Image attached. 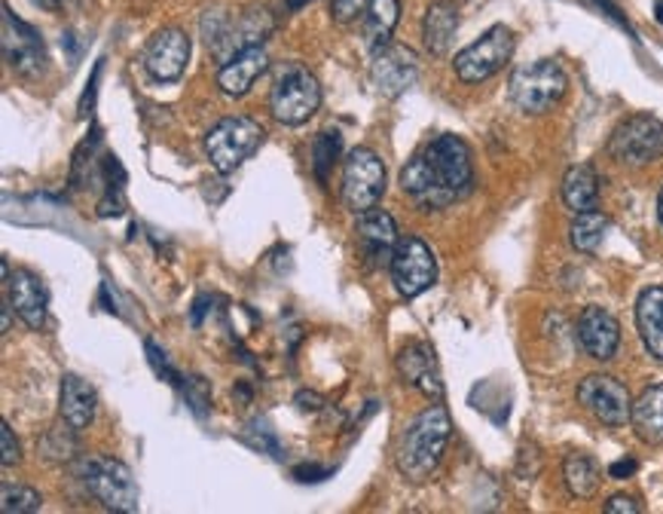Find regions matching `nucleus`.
<instances>
[{"mask_svg": "<svg viewBox=\"0 0 663 514\" xmlns=\"http://www.w3.org/2000/svg\"><path fill=\"white\" fill-rule=\"evenodd\" d=\"M475 184L471 150L456 135H437L401 169V187L425 212L453 206Z\"/></svg>", "mask_w": 663, "mask_h": 514, "instance_id": "obj_1", "label": "nucleus"}, {"mask_svg": "<svg viewBox=\"0 0 663 514\" xmlns=\"http://www.w3.org/2000/svg\"><path fill=\"white\" fill-rule=\"evenodd\" d=\"M449 435H453V420L444 404H432L416 413L398 438V454H395L398 471L413 484L428 481L447 454Z\"/></svg>", "mask_w": 663, "mask_h": 514, "instance_id": "obj_2", "label": "nucleus"}, {"mask_svg": "<svg viewBox=\"0 0 663 514\" xmlns=\"http://www.w3.org/2000/svg\"><path fill=\"white\" fill-rule=\"evenodd\" d=\"M318 107H321V87H318L316 73L297 61L282 65L273 92H270L273 117L285 126H304L306 119L316 117Z\"/></svg>", "mask_w": 663, "mask_h": 514, "instance_id": "obj_3", "label": "nucleus"}, {"mask_svg": "<svg viewBox=\"0 0 663 514\" xmlns=\"http://www.w3.org/2000/svg\"><path fill=\"white\" fill-rule=\"evenodd\" d=\"M80 481L87 484L89 496H95L107 512H138L141 493H138V484L126 462L111 459V456H89L80 466Z\"/></svg>", "mask_w": 663, "mask_h": 514, "instance_id": "obj_4", "label": "nucleus"}, {"mask_svg": "<svg viewBox=\"0 0 663 514\" xmlns=\"http://www.w3.org/2000/svg\"><path fill=\"white\" fill-rule=\"evenodd\" d=\"M273 28V15L266 10H248L239 19H227L224 13L208 10V15L203 19L205 44L215 53L217 61H230L236 53H242L248 46H260Z\"/></svg>", "mask_w": 663, "mask_h": 514, "instance_id": "obj_5", "label": "nucleus"}, {"mask_svg": "<svg viewBox=\"0 0 663 514\" xmlns=\"http://www.w3.org/2000/svg\"><path fill=\"white\" fill-rule=\"evenodd\" d=\"M263 126L251 117H227L205 135V153L217 175H232L263 145Z\"/></svg>", "mask_w": 663, "mask_h": 514, "instance_id": "obj_6", "label": "nucleus"}, {"mask_svg": "<svg viewBox=\"0 0 663 514\" xmlns=\"http://www.w3.org/2000/svg\"><path fill=\"white\" fill-rule=\"evenodd\" d=\"M565 87H569V80L560 65L541 59L519 68L511 77V102L517 104L523 114H548L560 104Z\"/></svg>", "mask_w": 663, "mask_h": 514, "instance_id": "obj_7", "label": "nucleus"}, {"mask_svg": "<svg viewBox=\"0 0 663 514\" xmlns=\"http://www.w3.org/2000/svg\"><path fill=\"white\" fill-rule=\"evenodd\" d=\"M386 193V165L370 147H355L343 165V206L355 215L376 208Z\"/></svg>", "mask_w": 663, "mask_h": 514, "instance_id": "obj_8", "label": "nucleus"}, {"mask_svg": "<svg viewBox=\"0 0 663 514\" xmlns=\"http://www.w3.org/2000/svg\"><path fill=\"white\" fill-rule=\"evenodd\" d=\"M514 46H517L514 31L507 28V25H492L480 41L461 49L456 61H453V68H456L459 80H465V83H483V80L495 77L511 61Z\"/></svg>", "mask_w": 663, "mask_h": 514, "instance_id": "obj_9", "label": "nucleus"}, {"mask_svg": "<svg viewBox=\"0 0 663 514\" xmlns=\"http://www.w3.org/2000/svg\"><path fill=\"white\" fill-rule=\"evenodd\" d=\"M608 153L620 165H649L663 153V123L651 114L624 119L608 138Z\"/></svg>", "mask_w": 663, "mask_h": 514, "instance_id": "obj_10", "label": "nucleus"}, {"mask_svg": "<svg viewBox=\"0 0 663 514\" xmlns=\"http://www.w3.org/2000/svg\"><path fill=\"white\" fill-rule=\"evenodd\" d=\"M391 282L401 297H419L437 282L434 251L419 236H401L391 254Z\"/></svg>", "mask_w": 663, "mask_h": 514, "instance_id": "obj_11", "label": "nucleus"}, {"mask_svg": "<svg viewBox=\"0 0 663 514\" xmlns=\"http://www.w3.org/2000/svg\"><path fill=\"white\" fill-rule=\"evenodd\" d=\"M0 44H3V59H7V65H10L19 77L37 80V77L46 71L44 37L31 28L28 22H22L10 7H3V34H0Z\"/></svg>", "mask_w": 663, "mask_h": 514, "instance_id": "obj_12", "label": "nucleus"}, {"mask_svg": "<svg viewBox=\"0 0 663 514\" xmlns=\"http://www.w3.org/2000/svg\"><path fill=\"white\" fill-rule=\"evenodd\" d=\"M578 401L584 404V411H591L603 426H627L633 401L627 386L608 374H591L578 382Z\"/></svg>", "mask_w": 663, "mask_h": 514, "instance_id": "obj_13", "label": "nucleus"}, {"mask_svg": "<svg viewBox=\"0 0 663 514\" xmlns=\"http://www.w3.org/2000/svg\"><path fill=\"white\" fill-rule=\"evenodd\" d=\"M419 59L410 46L386 44L374 49V61H370V83L382 99H398L401 92L416 83Z\"/></svg>", "mask_w": 663, "mask_h": 514, "instance_id": "obj_14", "label": "nucleus"}, {"mask_svg": "<svg viewBox=\"0 0 663 514\" xmlns=\"http://www.w3.org/2000/svg\"><path fill=\"white\" fill-rule=\"evenodd\" d=\"M190 37L181 28H162L145 49V68L157 83H174L187 71Z\"/></svg>", "mask_w": 663, "mask_h": 514, "instance_id": "obj_15", "label": "nucleus"}, {"mask_svg": "<svg viewBox=\"0 0 663 514\" xmlns=\"http://www.w3.org/2000/svg\"><path fill=\"white\" fill-rule=\"evenodd\" d=\"M355 239H358V249L364 254V261L370 266H389L391 254H395V245H398V227H395V218L382 208H370L358 215V224H355Z\"/></svg>", "mask_w": 663, "mask_h": 514, "instance_id": "obj_16", "label": "nucleus"}, {"mask_svg": "<svg viewBox=\"0 0 663 514\" xmlns=\"http://www.w3.org/2000/svg\"><path fill=\"white\" fill-rule=\"evenodd\" d=\"M3 294L22 322L34 331L44 328L46 312H49V294H46L41 276H34L31 270H15L10 273V279H3Z\"/></svg>", "mask_w": 663, "mask_h": 514, "instance_id": "obj_17", "label": "nucleus"}, {"mask_svg": "<svg viewBox=\"0 0 663 514\" xmlns=\"http://www.w3.org/2000/svg\"><path fill=\"white\" fill-rule=\"evenodd\" d=\"M578 343L596 362L615 358L620 346L618 319L603 307H587L581 312V319H578Z\"/></svg>", "mask_w": 663, "mask_h": 514, "instance_id": "obj_18", "label": "nucleus"}, {"mask_svg": "<svg viewBox=\"0 0 663 514\" xmlns=\"http://www.w3.org/2000/svg\"><path fill=\"white\" fill-rule=\"evenodd\" d=\"M398 374L413 389H419L422 396L434 398V401H441V396H444V382H441L434 350L428 343H422V340H413V343H407L404 350H401V355H398Z\"/></svg>", "mask_w": 663, "mask_h": 514, "instance_id": "obj_19", "label": "nucleus"}, {"mask_svg": "<svg viewBox=\"0 0 663 514\" xmlns=\"http://www.w3.org/2000/svg\"><path fill=\"white\" fill-rule=\"evenodd\" d=\"M266 68H270L266 49H263V46H248L242 53H236L230 61H224V68L217 73V87H220L224 95H230V99H242V95L251 92L254 80H258Z\"/></svg>", "mask_w": 663, "mask_h": 514, "instance_id": "obj_20", "label": "nucleus"}, {"mask_svg": "<svg viewBox=\"0 0 663 514\" xmlns=\"http://www.w3.org/2000/svg\"><path fill=\"white\" fill-rule=\"evenodd\" d=\"M95 389L87 380H80L77 374H65L61 377V392H58V413H61V423L71 426L73 432H83L89 423L95 420Z\"/></svg>", "mask_w": 663, "mask_h": 514, "instance_id": "obj_21", "label": "nucleus"}, {"mask_svg": "<svg viewBox=\"0 0 663 514\" xmlns=\"http://www.w3.org/2000/svg\"><path fill=\"white\" fill-rule=\"evenodd\" d=\"M459 31V10L453 0H434L422 19V41L432 56H447L453 37Z\"/></svg>", "mask_w": 663, "mask_h": 514, "instance_id": "obj_22", "label": "nucleus"}, {"mask_svg": "<svg viewBox=\"0 0 663 514\" xmlns=\"http://www.w3.org/2000/svg\"><path fill=\"white\" fill-rule=\"evenodd\" d=\"M636 324H639V338L645 343V350L663 362V285L639 294Z\"/></svg>", "mask_w": 663, "mask_h": 514, "instance_id": "obj_23", "label": "nucleus"}, {"mask_svg": "<svg viewBox=\"0 0 663 514\" xmlns=\"http://www.w3.org/2000/svg\"><path fill=\"white\" fill-rule=\"evenodd\" d=\"M630 423L639 438L658 447L663 444V382L649 386L642 396L633 401V413H630Z\"/></svg>", "mask_w": 663, "mask_h": 514, "instance_id": "obj_24", "label": "nucleus"}, {"mask_svg": "<svg viewBox=\"0 0 663 514\" xmlns=\"http://www.w3.org/2000/svg\"><path fill=\"white\" fill-rule=\"evenodd\" d=\"M562 203L572 208V212H591L599 203V175L596 169L581 162L572 165L565 178H562Z\"/></svg>", "mask_w": 663, "mask_h": 514, "instance_id": "obj_25", "label": "nucleus"}, {"mask_svg": "<svg viewBox=\"0 0 663 514\" xmlns=\"http://www.w3.org/2000/svg\"><path fill=\"white\" fill-rule=\"evenodd\" d=\"M398 19H401V3L398 0H374L364 13V44L370 49L391 44V34L398 28Z\"/></svg>", "mask_w": 663, "mask_h": 514, "instance_id": "obj_26", "label": "nucleus"}, {"mask_svg": "<svg viewBox=\"0 0 663 514\" xmlns=\"http://www.w3.org/2000/svg\"><path fill=\"white\" fill-rule=\"evenodd\" d=\"M599 466H596V459L587 454H572L565 456V462H562V481L569 487V493L575 496V500H591L593 493H596V487H599Z\"/></svg>", "mask_w": 663, "mask_h": 514, "instance_id": "obj_27", "label": "nucleus"}, {"mask_svg": "<svg viewBox=\"0 0 663 514\" xmlns=\"http://www.w3.org/2000/svg\"><path fill=\"white\" fill-rule=\"evenodd\" d=\"M608 233V218L603 212H578L572 227H569V239H572V249L581 254H593V251L603 245V239Z\"/></svg>", "mask_w": 663, "mask_h": 514, "instance_id": "obj_28", "label": "nucleus"}, {"mask_svg": "<svg viewBox=\"0 0 663 514\" xmlns=\"http://www.w3.org/2000/svg\"><path fill=\"white\" fill-rule=\"evenodd\" d=\"M0 509H3V514H34L44 509V496L34 487L3 481V487H0Z\"/></svg>", "mask_w": 663, "mask_h": 514, "instance_id": "obj_29", "label": "nucleus"}, {"mask_svg": "<svg viewBox=\"0 0 663 514\" xmlns=\"http://www.w3.org/2000/svg\"><path fill=\"white\" fill-rule=\"evenodd\" d=\"M340 150H343V138H340L336 129H328V133H321L316 138V145H312V169H316V178L321 184H328L331 169L340 160Z\"/></svg>", "mask_w": 663, "mask_h": 514, "instance_id": "obj_30", "label": "nucleus"}, {"mask_svg": "<svg viewBox=\"0 0 663 514\" xmlns=\"http://www.w3.org/2000/svg\"><path fill=\"white\" fill-rule=\"evenodd\" d=\"M184 396H187L190 411L196 413V416H205L208 413V404H212V392H208V382L203 377H190L184 382Z\"/></svg>", "mask_w": 663, "mask_h": 514, "instance_id": "obj_31", "label": "nucleus"}, {"mask_svg": "<svg viewBox=\"0 0 663 514\" xmlns=\"http://www.w3.org/2000/svg\"><path fill=\"white\" fill-rule=\"evenodd\" d=\"M370 3H374V0H331L333 22H340V25L355 22L358 15L367 13V7H370Z\"/></svg>", "mask_w": 663, "mask_h": 514, "instance_id": "obj_32", "label": "nucleus"}, {"mask_svg": "<svg viewBox=\"0 0 663 514\" xmlns=\"http://www.w3.org/2000/svg\"><path fill=\"white\" fill-rule=\"evenodd\" d=\"M145 346H147V358H150V365H153V370H157L159 377H162V380H169L172 386H181V377L174 374V367L169 365V358H165V353L159 350L157 343H153V340H147Z\"/></svg>", "mask_w": 663, "mask_h": 514, "instance_id": "obj_33", "label": "nucleus"}, {"mask_svg": "<svg viewBox=\"0 0 663 514\" xmlns=\"http://www.w3.org/2000/svg\"><path fill=\"white\" fill-rule=\"evenodd\" d=\"M0 441H3V469H10V466H15L22 459V447H19L13 429L7 426V423L0 426Z\"/></svg>", "mask_w": 663, "mask_h": 514, "instance_id": "obj_34", "label": "nucleus"}, {"mask_svg": "<svg viewBox=\"0 0 663 514\" xmlns=\"http://www.w3.org/2000/svg\"><path fill=\"white\" fill-rule=\"evenodd\" d=\"M642 509H639V502L633 500V496H624V493H618V496H611V500L606 502V514H639Z\"/></svg>", "mask_w": 663, "mask_h": 514, "instance_id": "obj_35", "label": "nucleus"}, {"mask_svg": "<svg viewBox=\"0 0 663 514\" xmlns=\"http://www.w3.org/2000/svg\"><path fill=\"white\" fill-rule=\"evenodd\" d=\"M99 77H102V61L95 65V71H92V77H89L87 92H83V99H80V114H87V104L92 102V95H95V83H99Z\"/></svg>", "mask_w": 663, "mask_h": 514, "instance_id": "obj_36", "label": "nucleus"}, {"mask_svg": "<svg viewBox=\"0 0 663 514\" xmlns=\"http://www.w3.org/2000/svg\"><path fill=\"white\" fill-rule=\"evenodd\" d=\"M608 471H611V478L624 481V478H630V475L636 471V459H620V462H615Z\"/></svg>", "mask_w": 663, "mask_h": 514, "instance_id": "obj_37", "label": "nucleus"}, {"mask_svg": "<svg viewBox=\"0 0 663 514\" xmlns=\"http://www.w3.org/2000/svg\"><path fill=\"white\" fill-rule=\"evenodd\" d=\"M37 7H44V10H58L61 7V0H34Z\"/></svg>", "mask_w": 663, "mask_h": 514, "instance_id": "obj_38", "label": "nucleus"}, {"mask_svg": "<svg viewBox=\"0 0 663 514\" xmlns=\"http://www.w3.org/2000/svg\"><path fill=\"white\" fill-rule=\"evenodd\" d=\"M654 15H658V22L663 25V0H658V7H654Z\"/></svg>", "mask_w": 663, "mask_h": 514, "instance_id": "obj_39", "label": "nucleus"}, {"mask_svg": "<svg viewBox=\"0 0 663 514\" xmlns=\"http://www.w3.org/2000/svg\"><path fill=\"white\" fill-rule=\"evenodd\" d=\"M658 218H661V224H663V193H661V199H658Z\"/></svg>", "mask_w": 663, "mask_h": 514, "instance_id": "obj_40", "label": "nucleus"}]
</instances>
